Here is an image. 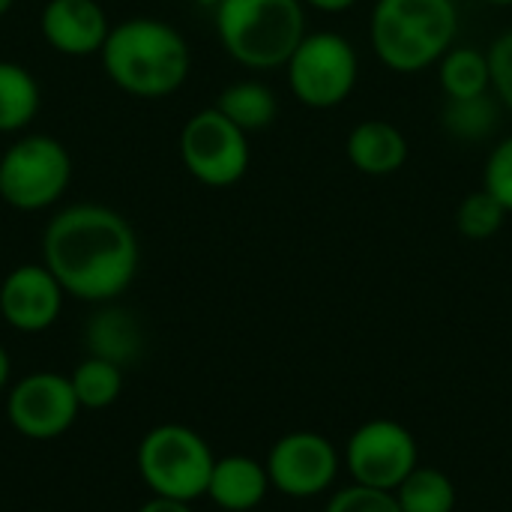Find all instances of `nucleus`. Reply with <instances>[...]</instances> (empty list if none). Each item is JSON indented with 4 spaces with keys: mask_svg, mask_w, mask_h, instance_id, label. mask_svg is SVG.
Here are the masks:
<instances>
[{
    "mask_svg": "<svg viewBox=\"0 0 512 512\" xmlns=\"http://www.w3.org/2000/svg\"><path fill=\"white\" fill-rule=\"evenodd\" d=\"M42 264L81 303H111L138 276L141 243L126 216L105 204H69L42 231Z\"/></svg>",
    "mask_w": 512,
    "mask_h": 512,
    "instance_id": "f257e3e1",
    "label": "nucleus"
},
{
    "mask_svg": "<svg viewBox=\"0 0 512 512\" xmlns=\"http://www.w3.org/2000/svg\"><path fill=\"white\" fill-rule=\"evenodd\" d=\"M99 60L111 84L135 99H165L177 93L192 69V51L183 33L150 15L114 24Z\"/></svg>",
    "mask_w": 512,
    "mask_h": 512,
    "instance_id": "f03ea898",
    "label": "nucleus"
},
{
    "mask_svg": "<svg viewBox=\"0 0 512 512\" xmlns=\"http://www.w3.org/2000/svg\"><path fill=\"white\" fill-rule=\"evenodd\" d=\"M459 33L453 0H375L369 39L378 60L402 75L435 66Z\"/></svg>",
    "mask_w": 512,
    "mask_h": 512,
    "instance_id": "7ed1b4c3",
    "label": "nucleus"
},
{
    "mask_svg": "<svg viewBox=\"0 0 512 512\" xmlns=\"http://www.w3.org/2000/svg\"><path fill=\"white\" fill-rule=\"evenodd\" d=\"M213 15L222 48L246 69L285 66L306 36L303 0H222Z\"/></svg>",
    "mask_w": 512,
    "mask_h": 512,
    "instance_id": "20e7f679",
    "label": "nucleus"
},
{
    "mask_svg": "<svg viewBox=\"0 0 512 512\" xmlns=\"http://www.w3.org/2000/svg\"><path fill=\"white\" fill-rule=\"evenodd\" d=\"M216 456L210 444L189 426H153L138 444V474L156 498L198 501L207 495Z\"/></svg>",
    "mask_w": 512,
    "mask_h": 512,
    "instance_id": "39448f33",
    "label": "nucleus"
},
{
    "mask_svg": "<svg viewBox=\"0 0 512 512\" xmlns=\"http://www.w3.org/2000/svg\"><path fill=\"white\" fill-rule=\"evenodd\" d=\"M72 183V156L51 135H21L0 156V201L21 213L54 207Z\"/></svg>",
    "mask_w": 512,
    "mask_h": 512,
    "instance_id": "423d86ee",
    "label": "nucleus"
},
{
    "mask_svg": "<svg viewBox=\"0 0 512 512\" xmlns=\"http://www.w3.org/2000/svg\"><path fill=\"white\" fill-rule=\"evenodd\" d=\"M285 75L291 93L306 108L327 111L351 96L360 75V57L336 30L306 33L285 63Z\"/></svg>",
    "mask_w": 512,
    "mask_h": 512,
    "instance_id": "0eeeda50",
    "label": "nucleus"
},
{
    "mask_svg": "<svg viewBox=\"0 0 512 512\" xmlns=\"http://www.w3.org/2000/svg\"><path fill=\"white\" fill-rule=\"evenodd\" d=\"M180 162L204 186L225 189L249 171V135L231 123L216 105L192 114L180 129Z\"/></svg>",
    "mask_w": 512,
    "mask_h": 512,
    "instance_id": "6e6552de",
    "label": "nucleus"
},
{
    "mask_svg": "<svg viewBox=\"0 0 512 512\" xmlns=\"http://www.w3.org/2000/svg\"><path fill=\"white\" fill-rule=\"evenodd\" d=\"M420 465V447L408 426L378 417L354 429L345 444V468L354 483L396 492Z\"/></svg>",
    "mask_w": 512,
    "mask_h": 512,
    "instance_id": "1a4fd4ad",
    "label": "nucleus"
},
{
    "mask_svg": "<svg viewBox=\"0 0 512 512\" xmlns=\"http://www.w3.org/2000/svg\"><path fill=\"white\" fill-rule=\"evenodd\" d=\"M270 486L294 501H312L333 489L342 456L336 444L318 432H288L267 453Z\"/></svg>",
    "mask_w": 512,
    "mask_h": 512,
    "instance_id": "9d476101",
    "label": "nucleus"
},
{
    "mask_svg": "<svg viewBox=\"0 0 512 512\" xmlns=\"http://www.w3.org/2000/svg\"><path fill=\"white\" fill-rule=\"evenodd\" d=\"M78 399L69 375L30 372L6 396L9 426L30 441H51L69 432L78 420Z\"/></svg>",
    "mask_w": 512,
    "mask_h": 512,
    "instance_id": "9b49d317",
    "label": "nucleus"
},
{
    "mask_svg": "<svg viewBox=\"0 0 512 512\" xmlns=\"http://www.w3.org/2000/svg\"><path fill=\"white\" fill-rule=\"evenodd\" d=\"M63 285L45 264H18L0 282V318L18 333H45L63 312Z\"/></svg>",
    "mask_w": 512,
    "mask_h": 512,
    "instance_id": "f8f14e48",
    "label": "nucleus"
},
{
    "mask_svg": "<svg viewBox=\"0 0 512 512\" xmlns=\"http://www.w3.org/2000/svg\"><path fill=\"white\" fill-rule=\"evenodd\" d=\"M39 30L57 54L90 57L102 51L111 21L96 0H48L39 15Z\"/></svg>",
    "mask_w": 512,
    "mask_h": 512,
    "instance_id": "ddd939ff",
    "label": "nucleus"
},
{
    "mask_svg": "<svg viewBox=\"0 0 512 512\" xmlns=\"http://www.w3.org/2000/svg\"><path fill=\"white\" fill-rule=\"evenodd\" d=\"M270 474L267 465L249 459V456H225L216 459L207 498L225 512H249L261 507V501L270 492Z\"/></svg>",
    "mask_w": 512,
    "mask_h": 512,
    "instance_id": "4468645a",
    "label": "nucleus"
},
{
    "mask_svg": "<svg viewBox=\"0 0 512 512\" xmlns=\"http://www.w3.org/2000/svg\"><path fill=\"white\" fill-rule=\"evenodd\" d=\"M345 153L360 174L390 177L408 162V141L387 120H363L348 132Z\"/></svg>",
    "mask_w": 512,
    "mask_h": 512,
    "instance_id": "2eb2a0df",
    "label": "nucleus"
},
{
    "mask_svg": "<svg viewBox=\"0 0 512 512\" xmlns=\"http://www.w3.org/2000/svg\"><path fill=\"white\" fill-rule=\"evenodd\" d=\"M84 345H87L90 357H102L117 366H126L141 351L138 321L126 309H102L87 321Z\"/></svg>",
    "mask_w": 512,
    "mask_h": 512,
    "instance_id": "dca6fc26",
    "label": "nucleus"
},
{
    "mask_svg": "<svg viewBox=\"0 0 512 512\" xmlns=\"http://www.w3.org/2000/svg\"><path fill=\"white\" fill-rule=\"evenodd\" d=\"M42 105L36 75L12 60H0V135L24 132Z\"/></svg>",
    "mask_w": 512,
    "mask_h": 512,
    "instance_id": "f3484780",
    "label": "nucleus"
},
{
    "mask_svg": "<svg viewBox=\"0 0 512 512\" xmlns=\"http://www.w3.org/2000/svg\"><path fill=\"white\" fill-rule=\"evenodd\" d=\"M438 78L450 99H477L492 87L489 54L474 45H453L438 60Z\"/></svg>",
    "mask_w": 512,
    "mask_h": 512,
    "instance_id": "a211bd4d",
    "label": "nucleus"
},
{
    "mask_svg": "<svg viewBox=\"0 0 512 512\" xmlns=\"http://www.w3.org/2000/svg\"><path fill=\"white\" fill-rule=\"evenodd\" d=\"M216 108H219L231 123H237V126L249 135V132L267 129V126L276 120L279 102H276V93H273L264 81L246 78V81L228 84V87L219 93Z\"/></svg>",
    "mask_w": 512,
    "mask_h": 512,
    "instance_id": "6ab92c4d",
    "label": "nucleus"
},
{
    "mask_svg": "<svg viewBox=\"0 0 512 512\" xmlns=\"http://www.w3.org/2000/svg\"><path fill=\"white\" fill-rule=\"evenodd\" d=\"M69 381H72L75 399L84 411H105L123 393V366L87 354V360H81L72 369Z\"/></svg>",
    "mask_w": 512,
    "mask_h": 512,
    "instance_id": "aec40b11",
    "label": "nucleus"
},
{
    "mask_svg": "<svg viewBox=\"0 0 512 512\" xmlns=\"http://www.w3.org/2000/svg\"><path fill=\"white\" fill-rule=\"evenodd\" d=\"M402 512H453L456 510V486L438 468L417 465L393 492Z\"/></svg>",
    "mask_w": 512,
    "mask_h": 512,
    "instance_id": "412c9836",
    "label": "nucleus"
},
{
    "mask_svg": "<svg viewBox=\"0 0 512 512\" xmlns=\"http://www.w3.org/2000/svg\"><path fill=\"white\" fill-rule=\"evenodd\" d=\"M444 126L459 141H483L498 126V102L486 96L450 99L444 108Z\"/></svg>",
    "mask_w": 512,
    "mask_h": 512,
    "instance_id": "4be33fe9",
    "label": "nucleus"
},
{
    "mask_svg": "<svg viewBox=\"0 0 512 512\" xmlns=\"http://www.w3.org/2000/svg\"><path fill=\"white\" fill-rule=\"evenodd\" d=\"M507 222V210L504 204L489 195L486 189L480 192H471L462 198V204L456 207V231L465 237V240H489L495 237Z\"/></svg>",
    "mask_w": 512,
    "mask_h": 512,
    "instance_id": "5701e85b",
    "label": "nucleus"
},
{
    "mask_svg": "<svg viewBox=\"0 0 512 512\" xmlns=\"http://www.w3.org/2000/svg\"><path fill=\"white\" fill-rule=\"evenodd\" d=\"M324 512H402L399 501L393 492L384 489H372V486H360L351 483L339 492H333V498L327 501Z\"/></svg>",
    "mask_w": 512,
    "mask_h": 512,
    "instance_id": "b1692460",
    "label": "nucleus"
},
{
    "mask_svg": "<svg viewBox=\"0 0 512 512\" xmlns=\"http://www.w3.org/2000/svg\"><path fill=\"white\" fill-rule=\"evenodd\" d=\"M483 189L495 195L507 213H512V135L492 147L483 168Z\"/></svg>",
    "mask_w": 512,
    "mask_h": 512,
    "instance_id": "393cba45",
    "label": "nucleus"
},
{
    "mask_svg": "<svg viewBox=\"0 0 512 512\" xmlns=\"http://www.w3.org/2000/svg\"><path fill=\"white\" fill-rule=\"evenodd\" d=\"M489 66H492V90L512 111V27L492 42Z\"/></svg>",
    "mask_w": 512,
    "mask_h": 512,
    "instance_id": "a878e982",
    "label": "nucleus"
},
{
    "mask_svg": "<svg viewBox=\"0 0 512 512\" xmlns=\"http://www.w3.org/2000/svg\"><path fill=\"white\" fill-rule=\"evenodd\" d=\"M138 512H192V504L174 501V498H156V495H153Z\"/></svg>",
    "mask_w": 512,
    "mask_h": 512,
    "instance_id": "bb28decb",
    "label": "nucleus"
},
{
    "mask_svg": "<svg viewBox=\"0 0 512 512\" xmlns=\"http://www.w3.org/2000/svg\"><path fill=\"white\" fill-rule=\"evenodd\" d=\"M306 6H312V9H321V12H330V15H336V12H348V9H354L360 0H303Z\"/></svg>",
    "mask_w": 512,
    "mask_h": 512,
    "instance_id": "cd10ccee",
    "label": "nucleus"
},
{
    "mask_svg": "<svg viewBox=\"0 0 512 512\" xmlns=\"http://www.w3.org/2000/svg\"><path fill=\"white\" fill-rule=\"evenodd\" d=\"M9 375H12V360H9L6 348L0 345V393H3L6 384H9Z\"/></svg>",
    "mask_w": 512,
    "mask_h": 512,
    "instance_id": "c85d7f7f",
    "label": "nucleus"
},
{
    "mask_svg": "<svg viewBox=\"0 0 512 512\" xmlns=\"http://www.w3.org/2000/svg\"><path fill=\"white\" fill-rule=\"evenodd\" d=\"M192 3H195V6H201V9H213V12L222 6V0H192Z\"/></svg>",
    "mask_w": 512,
    "mask_h": 512,
    "instance_id": "c756f323",
    "label": "nucleus"
},
{
    "mask_svg": "<svg viewBox=\"0 0 512 512\" xmlns=\"http://www.w3.org/2000/svg\"><path fill=\"white\" fill-rule=\"evenodd\" d=\"M12 3H15V0H0V18L12 9Z\"/></svg>",
    "mask_w": 512,
    "mask_h": 512,
    "instance_id": "7c9ffc66",
    "label": "nucleus"
},
{
    "mask_svg": "<svg viewBox=\"0 0 512 512\" xmlns=\"http://www.w3.org/2000/svg\"><path fill=\"white\" fill-rule=\"evenodd\" d=\"M483 3H489V6H512V0H483Z\"/></svg>",
    "mask_w": 512,
    "mask_h": 512,
    "instance_id": "2f4dec72",
    "label": "nucleus"
}]
</instances>
